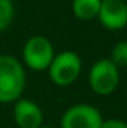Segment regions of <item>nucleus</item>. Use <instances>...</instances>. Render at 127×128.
Masks as SVG:
<instances>
[{"mask_svg": "<svg viewBox=\"0 0 127 128\" xmlns=\"http://www.w3.org/2000/svg\"><path fill=\"white\" fill-rule=\"evenodd\" d=\"M27 85L26 67L14 55L0 54V104H14Z\"/></svg>", "mask_w": 127, "mask_h": 128, "instance_id": "1", "label": "nucleus"}, {"mask_svg": "<svg viewBox=\"0 0 127 128\" xmlns=\"http://www.w3.org/2000/svg\"><path fill=\"white\" fill-rule=\"evenodd\" d=\"M46 72L55 86L66 88L73 85L81 76L82 60L73 51H61L54 55Z\"/></svg>", "mask_w": 127, "mask_h": 128, "instance_id": "2", "label": "nucleus"}, {"mask_svg": "<svg viewBox=\"0 0 127 128\" xmlns=\"http://www.w3.org/2000/svg\"><path fill=\"white\" fill-rule=\"evenodd\" d=\"M121 73L120 68L109 58H100L91 64L88 70V85L90 90L100 97L114 94L120 85Z\"/></svg>", "mask_w": 127, "mask_h": 128, "instance_id": "3", "label": "nucleus"}, {"mask_svg": "<svg viewBox=\"0 0 127 128\" xmlns=\"http://www.w3.org/2000/svg\"><path fill=\"white\" fill-rule=\"evenodd\" d=\"M55 52L52 42L42 34H34L29 37L21 51V63L24 67L33 72H43L48 70Z\"/></svg>", "mask_w": 127, "mask_h": 128, "instance_id": "4", "label": "nucleus"}, {"mask_svg": "<svg viewBox=\"0 0 127 128\" xmlns=\"http://www.w3.org/2000/svg\"><path fill=\"white\" fill-rule=\"evenodd\" d=\"M102 112L88 103H76L67 107L60 118V128H100Z\"/></svg>", "mask_w": 127, "mask_h": 128, "instance_id": "5", "label": "nucleus"}, {"mask_svg": "<svg viewBox=\"0 0 127 128\" xmlns=\"http://www.w3.org/2000/svg\"><path fill=\"white\" fill-rule=\"evenodd\" d=\"M100 26L109 32H118L127 27L126 0H102L97 15Z\"/></svg>", "mask_w": 127, "mask_h": 128, "instance_id": "6", "label": "nucleus"}, {"mask_svg": "<svg viewBox=\"0 0 127 128\" xmlns=\"http://www.w3.org/2000/svg\"><path fill=\"white\" fill-rule=\"evenodd\" d=\"M12 116L18 128H39L43 125V112L40 106L30 98H18L14 103Z\"/></svg>", "mask_w": 127, "mask_h": 128, "instance_id": "7", "label": "nucleus"}, {"mask_svg": "<svg viewBox=\"0 0 127 128\" xmlns=\"http://www.w3.org/2000/svg\"><path fill=\"white\" fill-rule=\"evenodd\" d=\"M102 0H72V14L79 21L97 20Z\"/></svg>", "mask_w": 127, "mask_h": 128, "instance_id": "8", "label": "nucleus"}, {"mask_svg": "<svg viewBox=\"0 0 127 128\" xmlns=\"http://www.w3.org/2000/svg\"><path fill=\"white\" fill-rule=\"evenodd\" d=\"M15 18L14 0H0V33L9 28Z\"/></svg>", "mask_w": 127, "mask_h": 128, "instance_id": "9", "label": "nucleus"}, {"mask_svg": "<svg viewBox=\"0 0 127 128\" xmlns=\"http://www.w3.org/2000/svg\"><path fill=\"white\" fill-rule=\"evenodd\" d=\"M109 60L118 68L127 67V40H120V42H117L114 45Z\"/></svg>", "mask_w": 127, "mask_h": 128, "instance_id": "10", "label": "nucleus"}, {"mask_svg": "<svg viewBox=\"0 0 127 128\" xmlns=\"http://www.w3.org/2000/svg\"><path fill=\"white\" fill-rule=\"evenodd\" d=\"M100 128H127V122L120 118H109V119H103Z\"/></svg>", "mask_w": 127, "mask_h": 128, "instance_id": "11", "label": "nucleus"}, {"mask_svg": "<svg viewBox=\"0 0 127 128\" xmlns=\"http://www.w3.org/2000/svg\"><path fill=\"white\" fill-rule=\"evenodd\" d=\"M39 128H54V127H48V125H40Z\"/></svg>", "mask_w": 127, "mask_h": 128, "instance_id": "12", "label": "nucleus"}]
</instances>
